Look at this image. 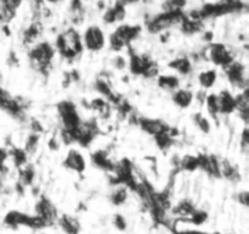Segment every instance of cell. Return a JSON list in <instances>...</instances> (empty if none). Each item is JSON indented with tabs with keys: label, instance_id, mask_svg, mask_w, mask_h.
Returning a JSON list of instances; mask_svg holds the SVG:
<instances>
[{
	"label": "cell",
	"instance_id": "1",
	"mask_svg": "<svg viewBox=\"0 0 249 234\" xmlns=\"http://www.w3.org/2000/svg\"><path fill=\"white\" fill-rule=\"evenodd\" d=\"M55 46L48 40L36 41L28 51L29 62L40 75L49 76L53 70V60L55 58Z\"/></svg>",
	"mask_w": 249,
	"mask_h": 234
},
{
	"label": "cell",
	"instance_id": "16",
	"mask_svg": "<svg viewBox=\"0 0 249 234\" xmlns=\"http://www.w3.org/2000/svg\"><path fill=\"white\" fill-rule=\"evenodd\" d=\"M168 67H170L172 70H174L175 72L179 73L180 76H190L194 70V63L190 60L189 56H178V58H173L169 63H168Z\"/></svg>",
	"mask_w": 249,
	"mask_h": 234
},
{
	"label": "cell",
	"instance_id": "21",
	"mask_svg": "<svg viewBox=\"0 0 249 234\" xmlns=\"http://www.w3.org/2000/svg\"><path fill=\"white\" fill-rule=\"evenodd\" d=\"M204 105H206L207 111L209 112L212 118H213L214 121H218L219 116H220V111H219L218 94H215V93L207 94L206 100H204Z\"/></svg>",
	"mask_w": 249,
	"mask_h": 234
},
{
	"label": "cell",
	"instance_id": "19",
	"mask_svg": "<svg viewBox=\"0 0 249 234\" xmlns=\"http://www.w3.org/2000/svg\"><path fill=\"white\" fill-rule=\"evenodd\" d=\"M197 79H198V83L202 87V89L208 90L215 85L216 79H218V72L214 68H207V70L201 71L198 73Z\"/></svg>",
	"mask_w": 249,
	"mask_h": 234
},
{
	"label": "cell",
	"instance_id": "28",
	"mask_svg": "<svg viewBox=\"0 0 249 234\" xmlns=\"http://www.w3.org/2000/svg\"><path fill=\"white\" fill-rule=\"evenodd\" d=\"M192 119H194V123L198 127V129L203 133L208 134L211 133L212 131V123L206 116H204L202 112H196V114L192 116Z\"/></svg>",
	"mask_w": 249,
	"mask_h": 234
},
{
	"label": "cell",
	"instance_id": "13",
	"mask_svg": "<svg viewBox=\"0 0 249 234\" xmlns=\"http://www.w3.org/2000/svg\"><path fill=\"white\" fill-rule=\"evenodd\" d=\"M29 214L24 212L17 211V210H11L7 212L4 217V224L11 229H17L19 227L28 226Z\"/></svg>",
	"mask_w": 249,
	"mask_h": 234
},
{
	"label": "cell",
	"instance_id": "8",
	"mask_svg": "<svg viewBox=\"0 0 249 234\" xmlns=\"http://www.w3.org/2000/svg\"><path fill=\"white\" fill-rule=\"evenodd\" d=\"M136 124L142 129L145 133L150 134V136H156L160 134L168 133L172 127L167 123L165 121L160 118H152V117H138Z\"/></svg>",
	"mask_w": 249,
	"mask_h": 234
},
{
	"label": "cell",
	"instance_id": "12",
	"mask_svg": "<svg viewBox=\"0 0 249 234\" xmlns=\"http://www.w3.org/2000/svg\"><path fill=\"white\" fill-rule=\"evenodd\" d=\"M218 100H219V111L220 115H232L233 112H236V100L235 95L228 89H223L218 94Z\"/></svg>",
	"mask_w": 249,
	"mask_h": 234
},
{
	"label": "cell",
	"instance_id": "6",
	"mask_svg": "<svg viewBox=\"0 0 249 234\" xmlns=\"http://www.w3.org/2000/svg\"><path fill=\"white\" fill-rule=\"evenodd\" d=\"M83 45L87 50L91 53L101 51L106 45V36H105L104 29L97 24H91L84 31L82 36Z\"/></svg>",
	"mask_w": 249,
	"mask_h": 234
},
{
	"label": "cell",
	"instance_id": "9",
	"mask_svg": "<svg viewBox=\"0 0 249 234\" xmlns=\"http://www.w3.org/2000/svg\"><path fill=\"white\" fill-rule=\"evenodd\" d=\"M63 166L66 168H68V170L73 171V172H77L79 175H82L87 170V161H85V157L79 150H77V149H71L67 153V155H66L65 161H63Z\"/></svg>",
	"mask_w": 249,
	"mask_h": 234
},
{
	"label": "cell",
	"instance_id": "22",
	"mask_svg": "<svg viewBox=\"0 0 249 234\" xmlns=\"http://www.w3.org/2000/svg\"><path fill=\"white\" fill-rule=\"evenodd\" d=\"M34 179H36V168L33 165L27 163L26 166L19 168L18 183H21L24 188L28 187V185H33Z\"/></svg>",
	"mask_w": 249,
	"mask_h": 234
},
{
	"label": "cell",
	"instance_id": "18",
	"mask_svg": "<svg viewBox=\"0 0 249 234\" xmlns=\"http://www.w3.org/2000/svg\"><path fill=\"white\" fill-rule=\"evenodd\" d=\"M157 84L160 89L173 93L179 89L181 80L177 75H160L157 77Z\"/></svg>",
	"mask_w": 249,
	"mask_h": 234
},
{
	"label": "cell",
	"instance_id": "20",
	"mask_svg": "<svg viewBox=\"0 0 249 234\" xmlns=\"http://www.w3.org/2000/svg\"><path fill=\"white\" fill-rule=\"evenodd\" d=\"M197 207L195 206L194 202L189 199H184L179 202L178 205H175L172 209V214H174L177 218H190V216L192 214V212L196 210Z\"/></svg>",
	"mask_w": 249,
	"mask_h": 234
},
{
	"label": "cell",
	"instance_id": "15",
	"mask_svg": "<svg viewBox=\"0 0 249 234\" xmlns=\"http://www.w3.org/2000/svg\"><path fill=\"white\" fill-rule=\"evenodd\" d=\"M172 100L177 106L181 107V109H187L194 102L195 93L191 89L180 87L179 89L172 93Z\"/></svg>",
	"mask_w": 249,
	"mask_h": 234
},
{
	"label": "cell",
	"instance_id": "2",
	"mask_svg": "<svg viewBox=\"0 0 249 234\" xmlns=\"http://www.w3.org/2000/svg\"><path fill=\"white\" fill-rule=\"evenodd\" d=\"M142 27L140 24L121 23L109 34L108 44L111 50L122 51L123 49L131 45L134 40L140 37Z\"/></svg>",
	"mask_w": 249,
	"mask_h": 234
},
{
	"label": "cell",
	"instance_id": "34",
	"mask_svg": "<svg viewBox=\"0 0 249 234\" xmlns=\"http://www.w3.org/2000/svg\"><path fill=\"white\" fill-rule=\"evenodd\" d=\"M112 65H113V67L117 68V70H123V68H125L126 66H128V60H126L124 56L117 55L114 56L113 60H112Z\"/></svg>",
	"mask_w": 249,
	"mask_h": 234
},
{
	"label": "cell",
	"instance_id": "33",
	"mask_svg": "<svg viewBox=\"0 0 249 234\" xmlns=\"http://www.w3.org/2000/svg\"><path fill=\"white\" fill-rule=\"evenodd\" d=\"M240 144H241V149L245 154H248L249 150V133H248V126H246L243 128L242 133H241V138H240Z\"/></svg>",
	"mask_w": 249,
	"mask_h": 234
},
{
	"label": "cell",
	"instance_id": "32",
	"mask_svg": "<svg viewBox=\"0 0 249 234\" xmlns=\"http://www.w3.org/2000/svg\"><path fill=\"white\" fill-rule=\"evenodd\" d=\"M113 226L118 232H125L128 229V222H126L125 217L121 214H116L113 216Z\"/></svg>",
	"mask_w": 249,
	"mask_h": 234
},
{
	"label": "cell",
	"instance_id": "41",
	"mask_svg": "<svg viewBox=\"0 0 249 234\" xmlns=\"http://www.w3.org/2000/svg\"><path fill=\"white\" fill-rule=\"evenodd\" d=\"M40 234H48V233H44V232H43V233H40Z\"/></svg>",
	"mask_w": 249,
	"mask_h": 234
},
{
	"label": "cell",
	"instance_id": "40",
	"mask_svg": "<svg viewBox=\"0 0 249 234\" xmlns=\"http://www.w3.org/2000/svg\"><path fill=\"white\" fill-rule=\"evenodd\" d=\"M211 234H221V233H218V232H215V233H211Z\"/></svg>",
	"mask_w": 249,
	"mask_h": 234
},
{
	"label": "cell",
	"instance_id": "37",
	"mask_svg": "<svg viewBox=\"0 0 249 234\" xmlns=\"http://www.w3.org/2000/svg\"><path fill=\"white\" fill-rule=\"evenodd\" d=\"M48 146L50 150H58V148H60V143H58L57 138H55V136H51L50 140L48 141Z\"/></svg>",
	"mask_w": 249,
	"mask_h": 234
},
{
	"label": "cell",
	"instance_id": "36",
	"mask_svg": "<svg viewBox=\"0 0 249 234\" xmlns=\"http://www.w3.org/2000/svg\"><path fill=\"white\" fill-rule=\"evenodd\" d=\"M249 193L247 190H243V192H240L237 194V200L240 204H242L243 206L247 207L248 206V202H249Z\"/></svg>",
	"mask_w": 249,
	"mask_h": 234
},
{
	"label": "cell",
	"instance_id": "39",
	"mask_svg": "<svg viewBox=\"0 0 249 234\" xmlns=\"http://www.w3.org/2000/svg\"><path fill=\"white\" fill-rule=\"evenodd\" d=\"M182 234H211V233H208V232L206 231H202V229H198V228H191L189 229V231L184 232Z\"/></svg>",
	"mask_w": 249,
	"mask_h": 234
},
{
	"label": "cell",
	"instance_id": "35",
	"mask_svg": "<svg viewBox=\"0 0 249 234\" xmlns=\"http://www.w3.org/2000/svg\"><path fill=\"white\" fill-rule=\"evenodd\" d=\"M29 127H31L32 133H36V134H39V136H40V133H43V132H44L43 124H41L40 121H38L36 118H32L31 119Z\"/></svg>",
	"mask_w": 249,
	"mask_h": 234
},
{
	"label": "cell",
	"instance_id": "25",
	"mask_svg": "<svg viewBox=\"0 0 249 234\" xmlns=\"http://www.w3.org/2000/svg\"><path fill=\"white\" fill-rule=\"evenodd\" d=\"M180 171H187V172H194L198 170V158L195 155H185L180 157Z\"/></svg>",
	"mask_w": 249,
	"mask_h": 234
},
{
	"label": "cell",
	"instance_id": "5",
	"mask_svg": "<svg viewBox=\"0 0 249 234\" xmlns=\"http://www.w3.org/2000/svg\"><path fill=\"white\" fill-rule=\"evenodd\" d=\"M226 78L231 85L237 89L243 90L248 88V75H247V66L241 61L235 60L230 65L223 68Z\"/></svg>",
	"mask_w": 249,
	"mask_h": 234
},
{
	"label": "cell",
	"instance_id": "14",
	"mask_svg": "<svg viewBox=\"0 0 249 234\" xmlns=\"http://www.w3.org/2000/svg\"><path fill=\"white\" fill-rule=\"evenodd\" d=\"M91 162L95 167L111 173L113 172L114 163H116L109 158L108 153L104 149H100V150H96L91 154Z\"/></svg>",
	"mask_w": 249,
	"mask_h": 234
},
{
	"label": "cell",
	"instance_id": "23",
	"mask_svg": "<svg viewBox=\"0 0 249 234\" xmlns=\"http://www.w3.org/2000/svg\"><path fill=\"white\" fill-rule=\"evenodd\" d=\"M94 87L96 89L97 93L102 95V98L107 99L112 93L114 92L113 88H112L111 82H109L108 78L106 76H102V77H97L94 82Z\"/></svg>",
	"mask_w": 249,
	"mask_h": 234
},
{
	"label": "cell",
	"instance_id": "38",
	"mask_svg": "<svg viewBox=\"0 0 249 234\" xmlns=\"http://www.w3.org/2000/svg\"><path fill=\"white\" fill-rule=\"evenodd\" d=\"M213 38H214V33L212 31H204L203 33H202V39H203L204 41H208V44L213 41Z\"/></svg>",
	"mask_w": 249,
	"mask_h": 234
},
{
	"label": "cell",
	"instance_id": "11",
	"mask_svg": "<svg viewBox=\"0 0 249 234\" xmlns=\"http://www.w3.org/2000/svg\"><path fill=\"white\" fill-rule=\"evenodd\" d=\"M56 223L63 234H79L82 229L79 219L70 214H60Z\"/></svg>",
	"mask_w": 249,
	"mask_h": 234
},
{
	"label": "cell",
	"instance_id": "26",
	"mask_svg": "<svg viewBox=\"0 0 249 234\" xmlns=\"http://www.w3.org/2000/svg\"><path fill=\"white\" fill-rule=\"evenodd\" d=\"M9 155L11 156L12 160H14V163L18 168L23 167V166L27 165L28 155H27L26 151L23 150V148H17V146H14V148L10 150Z\"/></svg>",
	"mask_w": 249,
	"mask_h": 234
},
{
	"label": "cell",
	"instance_id": "10",
	"mask_svg": "<svg viewBox=\"0 0 249 234\" xmlns=\"http://www.w3.org/2000/svg\"><path fill=\"white\" fill-rule=\"evenodd\" d=\"M125 2L116 1L111 6L106 7L104 12V22L106 24H114L118 22L124 21L126 17V7Z\"/></svg>",
	"mask_w": 249,
	"mask_h": 234
},
{
	"label": "cell",
	"instance_id": "30",
	"mask_svg": "<svg viewBox=\"0 0 249 234\" xmlns=\"http://www.w3.org/2000/svg\"><path fill=\"white\" fill-rule=\"evenodd\" d=\"M153 139H155L157 146H160V149H162V150H168V149L174 144L175 138L174 136H172V134H170V131H169L168 133H163V134H160V136H153Z\"/></svg>",
	"mask_w": 249,
	"mask_h": 234
},
{
	"label": "cell",
	"instance_id": "4",
	"mask_svg": "<svg viewBox=\"0 0 249 234\" xmlns=\"http://www.w3.org/2000/svg\"><path fill=\"white\" fill-rule=\"evenodd\" d=\"M58 117L61 121V128L68 131H75L82 123V117L78 112L77 105L71 100H62L56 105Z\"/></svg>",
	"mask_w": 249,
	"mask_h": 234
},
{
	"label": "cell",
	"instance_id": "7",
	"mask_svg": "<svg viewBox=\"0 0 249 234\" xmlns=\"http://www.w3.org/2000/svg\"><path fill=\"white\" fill-rule=\"evenodd\" d=\"M34 211H36L34 214L40 217L48 227L55 224L58 216H60L57 211V207H56L55 205H53V202L51 201L49 197H46L45 195H41V196L39 197L36 206H34Z\"/></svg>",
	"mask_w": 249,
	"mask_h": 234
},
{
	"label": "cell",
	"instance_id": "27",
	"mask_svg": "<svg viewBox=\"0 0 249 234\" xmlns=\"http://www.w3.org/2000/svg\"><path fill=\"white\" fill-rule=\"evenodd\" d=\"M39 140H40V136L36 133H32V132L26 136L23 150L26 151L27 155H33L36 153L39 145Z\"/></svg>",
	"mask_w": 249,
	"mask_h": 234
},
{
	"label": "cell",
	"instance_id": "24",
	"mask_svg": "<svg viewBox=\"0 0 249 234\" xmlns=\"http://www.w3.org/2000/svg\"><path fill=\"white\" fill-rule=\"evenodd\" d=\"M128 196V189L124 185H117L116 189L109 195V200H111V202L114 206H122V205H124L126 202Z\"/></svg>",
	"mask_w": 249,
	"mask_h": 234
},
{
	"label": "cell",
	"instance_id": "29",
	"mask_svg": "<svg viewBox=\"0 0 249 234\" xmlns=\"http://www.w3.org/2000/svg\"><path fill=\"white\" fill-rule=\"evenodd\" d=\"M208 217H209L208 212L201 209H196L194 212H192L191 216H190L189 221L191 222L192 226L197 228V227L203 226V224L208 221Z\"/></svg>",
	"mask_w": 249,
	"mask_h": 234
},
{
	"label": "cell",
	"instance_id": "31",
	"mask_svg": "<svg viewBox=\"0 0 249 234\" xmlns=\"http://www.w3.org/2000/svg\"><path fill=\"white\" fill-rule=\"evenodd\" d=\"M12 100H14V97H12L6 89L0 87V110L6 112V110L9 109L10 104L12 102Z\"/></svg>",
	"mask_w": 249,
	"mask_h": 234
},
{
	"label": "cell",
	"instance_id": "17",
	"mask_svg": "<svg viewBox=\"0 0 249 234\" xmlns=\"http://www.w3.org/2000/svg\"><path fill=\"white\" fill-rule=\"evenodd\" d=\"M41 32H43V24H41V22L33 21L27 28L23 29V32H22V41H23V44H26V45L36 44V39L40 37Z\"/></svg>",
	"mask_w": 249,
	"mask_h": 234
},
{
	"label": "cell",
	"instance_id": "3",
	"mask_svg": "<svg viewBox=\"0 0 249 234\" xmlns=\"http://www.w3.org/2000/svg\"><path fill=\"white\" fill-rule=\"evenodd\" d=\"M202 60H208L215 66L225 68L226 66L230 65L231 62L236 60V56L233 54L232 49L229 48L226 44L218 43V41H212L209 43L203 50L199 51Z\"/></svg>",
	"mask_w": 249,
	"mask_h": 234
}]
</instances>
